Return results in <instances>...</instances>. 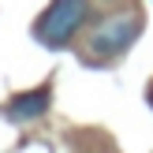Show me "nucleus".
Listing matches in <instances>:
<instances>
[{
  "instance_id": "nucleus-3",
  "label": "nucleus",
  "mask_w": 153,
  "mask_h": 153,
  "mask_svg": "<svg viewBox=\"0 0 153 153\" xmlns=\"http://www.w3.org/2000/svg\"><path fill=\"white\" fill-rule=\"evenodd\" d=\"M49 86H37V90H26V94H15L11 101L4 105V116L11 120V123H30V120H41L45 112H49Z\"/></svg>"
},
{
  "instance_id": "nucleus-5",
  "label": "nucleus",
  "mask_w": 153,
  "mask_h": 153,
  "mask_svg": "<svg viewBox=\"0 0 153 153\" xmlns=\"http://www.w3.org/2000/svg\"><path fill=\"white\" fill-rule=\"evenodd\" d=\"M108 4H112V0H108Z\"/></svg>"
},
{
  "instance_id": "nucleus-2",
  "label": "nucleus",
  "mask_w": 153,
  "mask_h": 153,
  "mask_svg": "<svg viewBox=\"0 0 153 153\" xmlns=\"http://www.w3.org/2000/svg\"><path fill=\"white\" fill-rule=\"evenodd\" d=\"M138 34H142V15L138 11H116V15H108V19H101L94 26L86 45L97 60H116L138 41Z\"/></svg>"
},
{
  "instance_id": "nucleus-1",
  "label": "nucleus",
  "mask_w": 153,
  "mask_h": 153,
  "mask_svg": "<svg viewBox=\"0 0 153 153\" xmlns=\"http://www.w3.org/2000/svg\"><path fill=\"white\" fill-rule=\"evenodd\" d=\"M90 19V0H52L34 22V37L45 49H67L79 26Z\"/></svg>"
},
{
  "instance_id": "nucleus-4",
  "label": "nucleus",
  "mask_w": 153,
  "mask_h": 153,
  "mask_svg": "<svg viewBox=\"0 0 153 153\" xmlns=\"http://www.w3.org/2000/svg\"><path fill=\"white\" fill-rule=\"evenodd\" d=\"M146 101H149V105H153V82H149V90H146Z\"/></svg>"
}]
</instances>
